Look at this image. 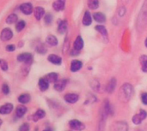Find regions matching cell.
I'll return each mask as SVG.
<instances>
[{
    "mask_svg": "<svg viewBox=\"0 0 147 131\" xmlns=\"http://www.w3.org/2000/svg\"><path fill=\"white\" fill-rule=\"evenodd\" d=\"M71 55H73V56L78 55V54H79V51H77V50L73 49V50H71Z\"/></svg>",
    "mask_w": 147,
    "mask_h": 131,
    "instance_id": "obj_41",
    "label": "cell"
},
{
    "mask_svg": "<svg viewBox=\"0 0 147 131\" xmlns=\"http://www.w3.org/2000/svg\"><path fill=\"white\" fill-rule=\"evenodd\" d=\"M115 87H116V80H115V78H112V79H110V81L109 82V83L106 87V91L109 94H111L115 91Z\"/></svg>",
    "mask_w": 147,
    "mask_h": 131,
    "instance_id": "obj_19",
    "label": "cell"
},
{
    "mask_svg": "<svg viewBox=\"0 0 147 131\" xmlns=\"http://www.w3.org/2000/svg\"><path fill=\"white\" fill-rule=\"evenodd\" d=\"M92 22V17H91V15L90 13V11H85L84 15V17H83V21H82V23L83 25L88 27L91 24Z\"/></svg>",
    "mask_w": 147,
    "mask_h": 131,
    "instance_id": "obj_16",
    "label": "cell"
},
{
    "mask_svg": "<svg viewBox=\"0 0 147 131\" xmlns=\"http://www.w3.org/2000/svg\"><path fill=\"white\" fill-rule=\"evenodd\" d=\"M26 27V22L24 21H19L16 22V29L17 32H21L24 29V27Z\"/></svg>",
    "mask_w": 147,
    "mask_h": 131,
    "instance_id": "obj_31",
    "label": "cell"
},
{
    "mask_svg": "<svg viewBox=\"0 0 147 131\" xmlns=\"http://www.w3.org/2000/svg\"><path fill=\"white\" fill-rule=\"evenodd\" d=\"M19 131H29V124L28 123L22 124L19 128Z\"/></svg>",
    "mask_w": 147,
    "mask_h": 131,
    "instance_id": "obj_37",
    "label": "cell"
},
{
    "mask_svg": "<svg viewBox=\"0 0 147 131\" xmlns=\"http://www.w3.org/2000/svg\"><path fill=\"white\" fill-rule=\"evenodd\" d=\"M141 100L143 102V104L147 105V93H143L141 95Z\"/></svg>",
    "mask_w": 147,
    "mask_h": 131,
    "instance_id": "obj_39",
    "label": "cell"
},
{
    "mask_svg": "<svg viewBox=\"0 0 147 131\" xmlns=\"http://www.w3.org/2000/svg\"><path fill=\"white\" fill-rule=\"evenodd\" d=\"M2 123H3V122H2V119H1V118H0V126H1V125H2Z\"/></svg>",
    "mask_w": 147,
    "mask_h": 131,
    "instance_id": "obj_44",
    "label": "cell"
},
{
    "mask_svg": "<svg viewBox=\"0 0 147 131\" xmlns=\"http://www.w3.org/2000/svg\"><path fill=\"white\" fill-rule=\"evenodd\" d=\"M88 6L90 9H96L99 7V0H88Z\"/></svg>",
    "mask_w": 147,
    "mask_h": 131,
    "instance_id": "obj_30",
    "label": "cell"
},
{
    "mask_svg": "<svg viewBox=\"0 0 147 131\" xmlns=\"http://www.w3.org/2000/svg\"><path fill=\"white\" fill-rule=\"evenodd\" d=\"M27 111H28V109H27L26 106H19L16 108V117H17V118H22V117L26 114Z\"/></svg>",
    "mask_w": 147,
    "mask_h": 131,
    "instance_id": "obj_21",
    "label": "cell"
},
{
    "mask_svg": "<svg viewBox=\"0 0 147 131\" xmlns=\"http://www.w3.org/2000/svg\"><path fill=\"white\" fill-rule=\"evenodd\" d=\"M65 0H56L53 3V8L56 11H62L65 9Z\"/></svg>",
    "mask_w": 147,
    "mask_h": 131,
    "instance_id": "obj_12",
    "label": "cell"
},
{
    "mask_svg": "<svg viewBox=\"0 0 147 131\" xmlns=\"http://www.w3.org/2000/svg\"><path fill=\"white\" fill-rule=\"evenodd\" d=\"M45 116H46V112H45L43 110H40H40H38V111L32 116V118H33V120H34V122H37L38 120L43 118Z\"/></svg>",
    "mask_w": 147,
    "mask_h": 131,
    "instance_id": "obj_22",
    "label": "cell"
},
{
    "mask_svg": "<svg viewBox=\"0 0 147 131\" xmlns=\"http://www.w3.org/2000/svg\"><path fill=\"white\" fill-rule=\"evenodd\" d=\"M83 66V63L79 60H73L71 63V71L72 72H77Z\"/></svg>",
    "mask_w": 147,
    "mask_h": 131,
    "instance_id": "obj_17",
    "label": "cell"
},
{
    "mask_svg": "<svg viewBox=\"0 0 147 131\" xmlns=\"http://www.w3.org/2000/svg\"><path fill=\"white\" fill-rule=\"evenodd\" d=\"M147 24V0L145 2L142 9L139 15L138 19V28L143 29Z\"/></svg>",
    "mask_w": 147,
    "mask_h": 131,
    "instance_id": "obj_2",
    "label": "cell"
},
{
    "mask_svg": "<svg viewBox=\"0 0 147 131\" xmlns=\"http://www.w3.org/2000/svg\"><path fill=\"white\" fill-rule=\"evenodd\" d=\"M13 37V32L10 28L5 27L2 30L0 34V39L2 41H8L10 40Z\"/></svg>",
    "mask_w": 147,
    "mask_h": 131,
    "instance_id": "obj_5",
    "label": "cell"
},
{
    "mask_svg": "<svg viewBox=\"0 0 147 131\" xmlns=\"http://www.w3.org/2000/svg\"><path fill=\"white\" fill-rule=\"evenodd\" d=\"M30 100H31V97L28 94H23L18 97V101L21 104H27L30 101Z\"/></svg>",
    "mask_w": 147,
    "mask_h": 131,
    "instance_id": "obj_25",
    "label": "cell"
},
{
    "mask_svg": "<svg viewBox=\"0 0 147 131\" xmlns=\"http://www.w3.org/2000/svg\"><path fill=\"white\" fill-rule=\"evenodd\" d=\"M16 50V45H8L6 46V51H9V52H12Z\"/></svg>",
    "mask_w": 147,
    "mask_h": 131,
    "instance_id": "obj_38",
    "label": "cell"
},
{
    "mask_svg": "<svg viewBox=\"0 0 147 131\" xmlns=\"http://www.w3.org/2000/svg\"><path fill=\"white\" fill-rule=\"evenodd\" d=\"M69 126H70V128H71V130H74L78 131H81L85 129V125H84L82 122H80V121H78V120H77V119L71 120V121L69 122Z\"/></svg>",
    "mask_w": 147,
    "mask_h": 131,
    "instance_id": "obj_6",
    "label": "cell"
},
{
    "mask_svg": "<svg viewBox=\"0 0 147 131\" xmlns=\"http://www.w3.org/2000/svg\"><path fill=\"white\" fill-rule=\"evenodd\" d=\"M0 68L3 71H7L8 69H9V66H8V63L5 60L3 59H0Z\"/></svg>",
    "mask_w": 147,
    "mask_h": 131,
    "instance_id": "obj_34",
    "label": "cell"
},
{
    "mask_svg": "<svg viewBox=\"0 0 147 131\" xmlns=\"http://www.w3.org/2000/svg\"><path fill=\"white\" fill-rule=\"evenodd\" d=\"M66 29H67V21L65 20H63L59 23L58 31L59 33H65Z\"/></svg>",
    "mask_w": 147,
    "mask_h": 131,
    "instance_id": "obj_27",
    "label": "cell"
},
{
    "mask_svg": "<svg viewBox=\"0 0 147 131\" xmlns=\"http://www.w3.org/2000/svg\"><path fill=\"white\" fill-rule=\"evenodd\" d=\"M84 47V40L82 39L81 36H78L74 41V44H73V49L77 50V51H80L82 50Z\"/></svg>",
    "mask_w": 147,
    "mask_h": 131,
    "instance_id": "obj_15",
    "label": "cell"
},
{
    "mask_svg": "<svg viewBox=\"0 0 147 131\" xmlns=\"http://www.w3.org/2000/svg\"><path fill=\"white\" fill-rule=\"evenodd\" d=\"M112 131H127L128 125L125 122H116L111 126Z\"/></svg>",
    "mask_w": 147,
    "mask_h": 131,
    "instance_id": "obj_7",
    "label": "cell"
},
{
    "mask_svg": "<svg viewBox=\"0 0 147 131\" xmlns=\"http://www.w3.org/2000/svg\"><path fill=\"white\" fill-rule=\"evenodd\" d=\"M17 21H18V16L16 14H14V13L10 14L6 18V23L7 24H10V25L11 24H14V23H16Z\"/></svg>",
    "mask_w": 147,
    "mask_h": 131,
    "instance_id": "obj_26",
    "label": "cell"
},
{
    "mask_svg": "<svg viewBox=\"0 0 147 131\" xmlns=\"http://www.w3.org/2000/svg\"><path fill=\"white\" fill-rule=\"evenodd\" d=\"M20 10L24 14V15H30L33 13V5L30 3H23L20 6Z\"/></svg>",
    "mask_w": 147,
    "mask_h": 131,
    "instance_id": "obj_8",
    "label": "cell"
},
{
    "mask_svg": "<svg viewBox=\"0 0 147 131\" xmlns=\"http://www.w3.org/2000/svg\"><path fill=\"white\" fill-rule=\"evenodd\" d=\"M119 10H120V11H119V15H120L121 16H123L124 14L126 13V9H125L124 7H121V8H120Z\"/></svg>",
    "mask_w": 147,
    "mask_h": 131,
    "instance_id": "obj_40",
    "label": "cell"
},
{
    "mask_svg": "<svg viewBox=\"0 0 147 131\" xmlns=\"http://www.w3.org/2000/svg\"><path fill=\"white\" fill-rule=\"evenodd\" d=\"M90 85H91L92 88H93L95 91H97V90H99V88H100V83H99V82H98L97 80H93V81H92V82L90 83Z\"/></svg>",
    "mask_w": 147,
    "mask_h": 131,
    "instance_id": "obj_35",
    "label": "cell"
},
{
    "mask_svg": "<svg viewBox=\"0 0 147 131\" xmlns=\"http://www.w3.org/2000/svg\"><path fill=\"white\" fill-rule=\"evenodd\" d=\"M140 62L141 63V67H142V70L144 72L147 73V56L146 55H142L140 57Z\"/></svg>",
    "mask_w": 147,
    "mask_h": 131,
    "instance_id": "obj_29",
    "label": "cell"
},
{
    "mask_svg": "<svg viewBox=\"0 0 147 131\" xmlns=\"http://www.w3.org/2000/svg\"><path fill=\"white\" fill-rule=\"evenodd\" d=\"M133 95V87L129 83H126L122 85V87L120 89V94H119V98L121 99V101L127 102L128 101Z\"/></svg>",
    "mask_w": 147,
    "mask_h": 131,
    "instance_id": "obj_1",
    "label": "cell"
},
{
    "mask_svg": "<svg viewBox=\"0 0 147 131\" xmlns=\"http://www.w3.org/2000/svg\"><path fill=\"white\" fill-rule=\"evenodd\" d=\"M95 29L99 33H101L104 38H106V39L108 38V31H107V29H106V27L104 26H102V25H96Z\"/></svg>",
    "mask_w": 147,
    "mask_h": 131,
    "instance_id": "obj_24",
    "label": "cell"
},
{
    "mask_svg": "<svg viewBox=\"0 0 147 131\" xmlns=\"http://www.w3.org/2000/svg\"><path fill=\"white\" fill-rule=\"evenodd\" d=\"M47 49L44 44H39L36 46V51L40 54H45L47 52Z\"/></svg>",
    "mask_w": 147,
    "mask_h": 131,
    "instance_id": "obj_32",
    "label": "cell"
},
{
    "mask_svg": "<svg viewBox=\"0 0 147 131\" xmlns=\"http://www.w3.org/2000/svg\"><path fill=\"white\" fill-rule=\"evenodd\" d=\"M38 85H39V88H40V91L44 92V91H46V90L48 89L49 82H48V81H47L46 78H40V79L39 80Z\"/></svg>",
    "mask_w": 147,
    "mask_h": 131,
    "instance_id": "obj_18",
    "label": "cell"
},
{
    "mask_svg": "<svg viewBox=\"0 0 147 131\" xmlns=\"http://www.w3.org/2000/svg\"><path fill=\"white\" fill-rule=\"evenodd\" d=\"M145 45L147 47V38H146V41H145Z\"/></svg>",
    "mask_w": 147,
    "mask_h": 131,
    "instance_id": "obj_43",
    "label": "cell"
},
{
    "mask_svg": "<svg viewBox=\"0 0 147 131\" xmlns=\"http://www.w3.org/2000/svg\"><path fill=\"white\" fill-rule=\"evenodd\" d=\"M93 18L96 21L99 22V23H102L106 21V16L103 13L101 12H96L93 15Z\"/></svg>",
    "mask_w": 147,
    "mask_h": 131,
    "instance_id": "obj_20",
    "label": "cell"
},
{
    "mask_svg": "<svg viewBox=\"0 0 147 131\" xmlns=\"http://www.w3.org/2000/svg\"><path fill=\"white\" fill-rule=\"evenodd\" d=\"M66 83H67V81L65 79H62V80H58L55 83H54V89L59 91V92H61L63 91L65 87H66Z\"/></svg>",
    "mask_w": 147,
    "mask_h": 131,
    "instance_id": "obj_10",
    "label": "cell"
},
{
    "mask_svg": "<svg viewBox=\"0 0 147 131\" xmlns=\"http://www.w3.org/2000/svg\"><path fill=\"white\" fill-rule=\"evenodd\" d=\"M13 108H14V106L12 104L6 103L0 107V114L1 115H8L13 111Z\"/></svg>",
    "mask_w": 147,
    "mask_h": 131,
    "instance_id": "obj_9",
    "label": "cell"
},
{
    "mask_svg": "<svg viewBox=\"0 0 147 131\" xmlns=\"http://www.w3.org/2000/svg\"><path fill=\"white\" fill-rule=\"evenodd\" d=\"M147 117V112L146 111H144V110H141L138 114H136V115H134V117H133V123L134 124H140L141 123H142V121L144 120V119H146Z\"/></svg>",
    "mask_w": 147,
    "mask_h": 131,
    "instance_id": "obj_4",
    "label": "cell"
},
{
    "mask_svg": "<svg viewBox=\"0 0 147 131\" xmlns=\"http://www.w3.org/2000/svg\"><path fill=\"white\" fill-rule=\"evenodd\" d=\"M47 59H48V61H49L50 63H53V64H56V65H60L61 63H62L61 57H60L59 56H58V55H55V54H51V55H49L48 57H47Z\"/></svg>",
    "mask_w": 147,
    "mask_h": 131,
    "instance_id": "obj_14",
    "label": "cell"
},
{
    "mask_svg": "<svg viewBox=\"0 0 147 131\" xmlns=\"http://www.w3.org/2000/svg\"><path fill=\"white\" fill-rule=\"evenodd\" d=\"M58 77H59V76H58L57 73L52 72V73H49L48 75H47L45 78L48 81L49 83H50V82H54V83H55V82L58 81Z\"/></svg>",
    "mask_w": 147,
    "mask_h": 131,
    "instance_id": "obj_28",
    "label": "cell"
},
{
    "mask_svg": "<svg viewBox=\"0 0 147 131\" xmlns=\"http://www.w3.org/2000/svg\"><path fill=\"white\" fill-rule=\"evenodd\" d=\"M2 92L5 95L9 94V86L7 84H5V83L3 84V86H2Z\"/></svg>",
    "mask_w": 147,
    "mask_h": 131,
    "instance_id": "obj_36",
    "label": "cell"
},
{
    "mask_svg": "<svg viewBox=\"0 0 147 131\" xmlns=\"http://www.w3.org/2000/svg\"><path fill=\"white\" fill-rule=\"evenodd\" d=\"M43 131H53L52 129H50V128H48V129H46V130H44Z\"/></svg>",
    "mask_w": 147,
    "mask_h": 131,
    "instance_id": "obj_42",
    "label": "cell"
},
{
    "mask_svg": "<svg viewBox=\"0 0 147 131\" xmlns=\"http://www.w3.org/2000/svg\"><path fill=\"white\" fill-rule=\"evenodd\" d=\"M34 17L36 18V20L40 21L43 17V15H45V9L42 7L38 6L36 8H34Z\"/></svg>",
    "mask_w": 147,
    "mask_h": 131,
    "instance_id": "obj_13",
    "label": "cell"
},
{
    "mask_svg": "<svg viewBox=\"0 0 147 131\" xmlns=\"http://www.w3.org/2000/svg\"><path fill=\"white\" fill-rule=\"evenodd\" d=\"M64 99L67 103L74 104L78 100V95L76 94H67L65 95Z\"/></svg>",
    "mask_w": 147,
    "mask_h": 131,
    "instance_id": "obj_11",
    "label": "cell"
},
{
    "mask_svg": "<svg viewBox=\"0 0 147 131\" xmlns=\"http://www.w3.org/2000/svg\"><path fill=\"white\" fill-rule=\"evenodd\" d=\"M47 44L49 45L50 46H56L58 45V39L54 35H48L47 37Z\"/></svg>",
    "mask_w": 147,
    "mask_h": 131,
    "instance_id": "obj_23",
    "label": "cell"
},
{
    "mask_svg": "<svg viewBox=\"0 0 147 131\" xmlns=\"http://www.w3.org/2000/svg\"><path fill=\"white\" fill-rule=\"evenodd\" d=\"M17 61L21 63H24L26 64H31L33 62V55L28 52L19 54L17 56Z\"/></svg>",
    "mask_w": 147,
    "mask_h": 131,
    "instance_id": "obj_3",
    "label": "cell"
},
{
    "mask_svg": "<svg viewBox=\"0 0 147 131\" xmlns=\"http://www.w3.org/2000/svg\"><path fill=\"white\" fill-rule=\"evenodd\" d=\"M53 15L50 14V13H47V14L45 15V17H44V21H45L46 24L50 25V24L52 23V21H53Z\"/></svg>",
    "mask_w": 147,
    "mask_h": 131,
    "instance_id": "obj_33",
    "label": "cell"
}]
</instances>
